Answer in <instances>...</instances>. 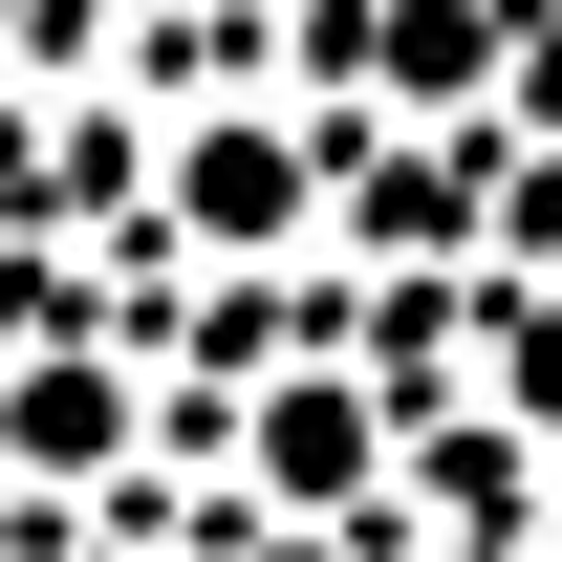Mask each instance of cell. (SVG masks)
<instances>
[{
  "label": "cell",
  "mask_w": 562,
  "mask_h": 562,
  "mask_svg": "<svg viewBox=\"0 0 562 562\" xmlns=\"http://www.w3.org/2000/svg\"><path fill=\"white\" fill-rule=\"evenodd\" d=\"M347 216V151L303 131V109H195V131L151 151V238L173 260H303Z\"/></svg>",
  "instance_id": "cell-1"
},
{
  "label": "cell",
  "mask_w": 562,
  "mask_h": 562,
  "mask_svg": "<svg viewBox=\"0 0 562 562\" xmlns=\"http://www.w3.org/2000/svg\"><path fill=\"white\" fill-rule=\"evenodd\" d=\"M0 476L22 497H109L131 476V368L87 347V325H22L0 347Z\"/></svg>",
  "instance_id": "cell-2"
},
{
  "label": "cell",
  "mask_w": 562,
  "mask_h": 562,
  "mask_svg": "<svg viewBox=\"0 0 562 562\" xmlns=\"http://www.w3.org/2000/svg\"><path fill=\"white\" fill-rule=\"evenodd\" d=\"M238 476H260L281 519H325V497H368V476H390V412H368L347 368H281L260 412H238Z\"/></svg>",
  "instance_id": "cell-3"
},
{
  "label": "cell",
  "mask_w": 562,
  "mask_h": 562,
  "mask_svg": "<svg viewBox=\"0 0 562 562\" xmlns=\"http://www.w3.org/2000/svg\"><path fill=\"white\" fill-rule=\"evenodd\" d=\"M303 44L347 87H390V109H454V87H497V0H325Z\"/></svg>",
  "instance_id": "cell-4"
},
{
  "label": "cell",
  "mask_w": 562,
  "mask_h": 562,
  "mask_svg": "<svg viewBox=\"0 0 562 562\" xmlns=\"http://www.w3.org/2000/svg\"><path fill=\"white\" fill-rule=\"evenodd\" d=\"M476 412L519 454H562V281H519V260L476 281Z\"/></svg>",
  "instance_id": "cell-5"
},
{
  "label": "cell",
  "mask_w": 562,
  "mask_h": 562,
  "mask_svg": "<svg viewBox=\"0 0 562 562\" xmlns=\"http://www.w3.org/2000/svg\"><path fill=\"white\" fill-rule=\"evenodd\" d=\"M44 195V109H22V87H0V216Z\"/></svg>",
  "instance_id": "cell-6"
},
{
  "label": "cell",
  "mask_w": 562,
  "mask_h": 562,
  "mask_svg": "<svg viewBox=\"0 0 562 562\" xmlns=\"http://www.w3.org/2000/svg\"><path fill=\"white\" fill-rule=\"evenodd\" d=\"M432 562H541V541H432Z\"/></svg>",
  "instance_id": "cell-7"
}]
</instances>
